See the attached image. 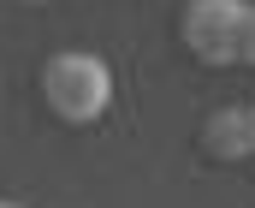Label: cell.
Here are the masks:
<instances>
[{
    "label": "cell",
    "mask_w": 255,
    "mask_h": 208,
    "mask_svg": "<svg viewBox=\"0 0 255 208\" xmlns=\"http://www.w3.org/2000/svg\"><path fill=\"white\" fill-rule=\"evenodd\" d=\"M42 95H48V107L65 125H89L113 101V71H107L101 54H77L71 48V54H54L42 66Z\"/></svg>",
    "instance_id": "obj_1"
},
{
    "label": "cell",
    "mask_w": 255,
    "mask_h": 208,
    "mask_svg": "<svg viewBox=\"0 0 255 208\" xmlns=\"http://www.w3.org/2000/svg\"><path fill=\"white\" fill-rule=\"evenodd\" d=\"M244 18H250V0H190L184 6V48L202 66H232L244 54Z\"/></svg>",
    "instance_id": "obj_2"
},
{
    "label": "cell",
    "mask_w": 255,
    "mask_h": 208,
    "mask_svg": "<svg viewBox=\"0 0 255 208\" xmlns=\"http://www.w3.org/2000/svg\"><path fill=\"white\" fill-rule=\"evenodd\" d=\"M202 149H208L214 161H244V155H255V143H250V107H214L208 125H202Z\"/></svg>",
    "instance_id": "obj_3"
},
{
    "label": "cell",
    "mask_w": 255,
    "mask_h": 208,
    "mask_svg": "<svg viewBox=\"0 0 255 208\" xmlns=\"http://www.w3.org/2000/svg\"><path fill=\"white\" fill-rule=\"evenodd\" d=\"M244 66H255V6H250V18H244V54H238Z\"/></svg>",
    "instance_id": "obj_4"
},
{
    "label": "cell",
    "mask_w": 255,
    "mask_h": 208,
    "mask_svg": "<svg viewBox=\"0 0 255 208\" xmlns=\"http://www.w3.org/2000/svg\"><path fill=\"white\" fill-rule=\"evenodd\" d=\"M250 143H255V107H250Z\"/></svg>",
    "instance_id": "obj_5"
},
{
    "label": "cell",
    "mask_w": 255,
    "mask_h": 208,
    "mask_svg": "<svg viewBox=\"0 0 255 208\" xmlns=\"http://www.w3.org/2000/svg\"><path fill=\"white\" fill-rule=\"evenodd\" d=\"M0 208H24V203H12V197H6V203H0Z\"/></svg>",
    "instance_id": "obj_6"
},
{
    "label": "cell",
    "mask_w": 255,
    "mask_h": 208,
    "mask_svg": "<svg viewBox=\"0 0 255 208\" xmlns=\"http://www.w3.org/2000/svg\"><path fill=\"white\" fill-rule=\"evenodd\" d=\"M24 6H42V0H24Z\"/></svg>",
    "instance_id": "obj_7"
}]
</instances>
